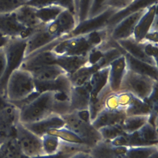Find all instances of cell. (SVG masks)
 I'll return each mask as SVG.
<instances>
[{
	"instance_id": "obj_1",
	"label": "cell",
	"mask_w": 158,
	"mask_h": 158,
	"mask_svg": "<svg viewBox=\"0 0 158 158\" xmlns=\"http://www.w3.org/2000/svg\"><path fill=\"white\" fill-rule=\"evenodd\" d=\"M37 93L32 75L18 68L7 78L4 91V98L6 101L17 105Z\"/></svg>"
},
{
	"instance_id": "obj_2",
	"label": "cell",
	"mask_w": 158,
	"mask_h": 158,
	"mask_svg": "<svg viewBox=\"0 0 158 158\" xmlns=\"http://www.w3.org/2000/svg\"><path fill=\"white\" fill-rule=\"evenodd\" d=\"M56 93L44 91L38 93L20 107V122H35L54 114Z\"/></svg>"
},
{
	"instance_id": "obj_3",
	"label": "cell",
	"mask_w": 158,
	"mask_h": 158,
	"mask_svg": "<svg viewBox=\"0 0 158 158\" xmlns=\"http://www.w3.org/2000/svg\"><path fill=\"white\" fill-rule=\"evenodd\" d=\"M157 80L127 69L119 91L129 92L136 97L146 101L157 90Z\"/></svg>"
},
{
	"instance_id": "obj_4",
	"label": "cell",
	"mask_w": 158,
	"mask_h": 158,
	"mask_svg": "<svg viewBox=\"0 0 158 158\" xmlns=\"http://www.w3.org/2000/svg\"><path fill=\"white\" fill-rule=\"evenodd\" d=\"M3 49L6 58V69L0 82V97L4 98V88L8 77L14 70L19 68L25 58L26 40L10 38Z\"/></svg>"
},
{
	"instance_id": "obj_5",
	"label": "cell",
	"mask_w": 158,
	"mask_h": 158,
	"mask_svg": "<svg viewBox=\"0 0 158 158\" xmlns=\"http://www.w3.org/2000/svg\"><path fill=\"white\" fill-rule=\"evenodd\" d=\"M64 120L65 127L73 132L89 148L102 139L101 136L91 123L80 119L75 112L61 116Z\"/></svg>"
},
{
	"instance_id": "obj_6",
	"label": "cell",
	"mask_w": 158,
	"mask_h": 158,
	"mask_svg": "<svg viewBox=\"0 0 158 158\" xmlns=\"http://www.w3.org/2000/svg\"><path fill=\"white\" fill-rule=\"evenodd\" d=\"M14 138L20 151L27 158L44 155L41 138L28 130L21 122L15 127Z\"/></svg>"
},
{
	"instance_id": "obj_7",
	"label": "cell",
	"mask_w": 158,
	"mask_h": 158,
	"mask_svg": "<svg viewBox=\"0 0 158 158\" xmlns=\"http://www.w3.org/2000/svg\"><path fill=\"white\" fill-rule=\"evenodd\" d=\"M20 122V108L4 99L0 103V143L14 137Z\"/></svg>"
},
{
	"instance_id": "obj_8",
	"label": "cell",
	"mask_w": 158,
	"mask_h": 158,
	"mask_svg": "<svg viewBox=\"0 0 158 158\" xmlns=\"http://www.w3.org/2000/svg\"><path fill=\"white\" fill-rule=\"evenodd\" d=\"M93 48L86 35H85L59 40L51 50L58 56H86Z\"/></svg>"
},
{
	"instance_id": "obj_9",
	"label": "cell",
	"mask_w": 158,
	"mask_h": 158,
	"mask_svg": "<svg viewBox=\"0 0 158 158\" xmlns=\"http://www.w3.org/2000/svg\"><path fill=\"white\" fill-rule=\"evenodd\" d=\"M117 11L112 8L107 7L101 13L78 22L73 31L61 40L85 35L94 31L107 28L109 19Z\"/></svg>"
},
{
	"instance_id": "obj_10",
	"label": "cell",
	"mask_w": 158,
	"mask_h": 158,
	"mask_svg": "<svg viewBox=\"0 0 158 158\" xmlns=\"http://www.w3.org/2000/svg\"><path fill=\"white\" fill-rule=\"evenodd\" d=\"M77 24L76 15L68 10H64L54 20L45 25V28L49 34L60 40L72 31Z\"/></svg>"
},
{
	"instance_id": "obj_11",
	"label": "cell",
	"mask_w": 158,
	"mask_h": 158,
	"mask_svg": "<svg viewBox=\"0 0 158 158\" xmlns=\"http://www.w3.org/2000/svg\"><path fill=\"white\" fill-rule=\"evenodd\" d=\"M35 30L27 28L22 25L14 12L0 14V33L9 39L19 38L26 40Z\"/></svg>"
},
{
	"instance_id": "obj_12",
	"label": "cell",
	"mask_w": 158,
	"mask_h": 158,
	"mask_svg": "<svg viewBox=\"0 0 158 158\" xmlns=\"http://www.w3.org/2000/svg\"><path fill=\"white\" fill-rule=\"evenodd\" d=\"M57 40L47 31L45 25H42L26 39L25 57L40 50L51 49Z\"/></svg>"
},
{
	"instance_id": "obj_13",
	"label": "cell",
	"mask_w": 158,
	"mask_h": 158,
	"mask_svg": "<svg viewBox=\"0 0 158 158\" xmlns=\"http://www.w3.org/2000/svg\"><path fill=\"white\" fill-rule=\"evenodd\" d=\"M56 57L51 49L40 50L25 57L19 68L32 73L46 65L54 64Z\"/></svg>"
},
{
	"instance_id": "obj_14",
	"label": "cell",
	"mask_w": 158,
	"mask_h": 158,
	"mask_svg": "<svg viewBox=\"0 0 158 158\" xmlns=\"http://www.w3.org/2000/svg\"><path fill=\"white\" fill-rule=\"evenodd\" d=\"M146 9H141L127 16L110 28V38L114 41H117L131 37L135 28Z\"/></svg>"
},
{
	"instance_id": "obj_15",
	"label": "cell",
	"mask_w": 158,
	"mask_h": 158,
	"mask_svg": "<svg viewBox=\"0 0 158 158\" xmlns=\"http://www.w3.org/2000/svg\"><path fill=\"white\" fill-rule=\"evenodd\" d=\"M157 4L158 3H156L148 7L138 20L132 35L136 41H142L154 22L157 20Z\"/></svg>"
},
{
	"instance_id": "obj_16",
	"label": "cell",
	"mask_w": 158,
	"mask_h": 158,
	"mask_svg": "<svg viewBox=\"0 0 158 158\" xmlns=\"http://www.w3.org/2000/svg\"><path fill=\"white\" fill-rule=\"evenodd\" d=\"M90 99L89 82L80 86H72L69 96L70 112L88 109Z\"/></svg>"
},
{
	"instance_id": "obj_17",
	"label": "cell",
	"mask_w": 158,
	"mask_h": 158,
	"mask_svg": "<svg viewBox=\"0 0 158 158\" xmlns=\"http://www.w3.org/2000/svg\"><path fill=\"white\" fill-rule=\"evenodd\" d=\"M127 70L126 59L125 54L122 55L109 65L108 86L112 92H117L120 90V87Z\"/></svg>"
},
{
	"instance_id": "obj_18",
	"label": "cell",
	"mask_w": 158,
	"mask_h": 158,
	"mask_svg": "<svg viewBox=\"0 0 158 158\" xmlns=\"http://www.w3.org/2000/svg\"><path fill=\"white\" fill-rule=\"evenodd\" d=\"M23 125L33 133L41 138L52 129L64 127L65 122L61 116L52 114L40 120Z\"/></svg>"
},
{
	"instance_id": "obj_19",
	"label": "cell",
	"mask_w": 158,
	"mask_h": 158,
	"mask_svg": "<svg viewBox=\"0 0 158 158\" xmlns=\"http://www.w3.org/2000/svg\"><path fill=\"white\" fill-rule=\"evenodd\" d=\"M36 91L38 93L44 91H54L64 94L69 97L72 86L67 74H63L55 80L48 81H35Z\"/></svg>"
},
{
	"instance_id": "obj_20",
	"label": "cell",
	"mask_w": 158,
	"mask_h": 158,
	"mask_svg": "<svg viewBox=\"0 0 158 158\" xmlns=\"http://www.w3.org/2000/svg\"><path fill=\"white\" fill-rule=\"evenodd\" d=\"M117 42L126 54L138 60L157 66V62L149 57L144 52L143 43L136 41L132 36Z\"/></svg>"
},
{
	"instance_id": "obj_21",
	"label": "cell",
	"mask_w": 158,
	"mask_h": 158,
	"mask_svg": "<svg viewBox=\"0 0 158 158\" xmlns=\"http://www.w3.org/2000/svg\"><path fill=\"white\" fill-rule=\"evenodd\" d=\"M158 3V0H133L126 7L116 12L109 19L107 27L112 28L120 20L141 9Z\"/></svg>"
},
{
	"instance_id": "obj_22",
	"label": "cell",
	"mask_w": 158,
	"mask_h": 158,
	"mask_svg": "<svg viewBox=\"0 0 158 158\" xmlns=\"http://www.w3.org/2000/svg\"><path fill=\"white\" fill-rule=\"evenodd\" d=\"M126 114L123 110H109L102 109L92 120L91 124L96 129L115 125H122Z\"/></svg>"
},
{
	"instance_id": "obj_23",
	"label": "cell",
	"mask_w": 158,
	"mask_h": 158,
	"mask_svg": "<svg viewBox=\"0 0 158 158\" xmlns=\"http://www.w3.org/2000/svg\"><path fill=\"white\" fill-rule=\"evenodd\" d=\"M109 66L99 69L93 73L89 81L91 101L96 99L108 87Z\"/></svg>"
},
{
	"instance_id": "obj_24",
	"label": "cell",
	"mask_w": 158,
	"mask_h": 158,
	"mask_svg": "<svg viewBox=\"0 0 158 158\" xmlns=\"http://www.w3.org/2000/svg\"><path fill=\"white\" fill-rule=\"evenodd\" d=\"M127 69L135 73L149 77L156 80L158 79V67L138 60L128 54H125Z\"/></svg>"
},
{
	"instance_id": "obj_25",
	"label": "cell",
	"mask_w": 158,
	"mask_h": 158,
	"mask_svg": "<svg viewBox=\"0 0 158 158\" xmlns=\"http://www.w3.org/2000/svg\"><path fill=\"white\" fill-rule=\"evenodd\" d=\"M36 9L31 6L25 4L18 8L14 12L22 25L27 28L35 30L44 25L38 19L36 14Z\"/></svg>"
},
{
	"instance_id": "obj_26",
	"label": "cell",
	"mask_w": 158,
	"mask_h": 158,
	"mask_svg": "<svg viewBox=\"0 0 158 158\" xmlns=\"http://www.w3.org/2000/svg\"><path fill=\"white\" fill-rule=\"evenodd\" d=\"M88 153L90 158H120V156L118 146H114L109 141L103 139L90 148Z\"/></svg>"
},
{
	"instance_id": "obj_27",
	"label": "cell",
	"mask_w": 158,
	"mask_h": 158,
	"mask_svg": "<svg viewBox=\"0 0 158 158\" xmlns=\"http://www.w3.org/2000/svg\"><path fill=\"white\" fill-rule=\"evenodd\" d=\"M86 63V56H57L55 62V64L62 69L67 75L72 74Z\"/></svg>"
},
{
	"instance_id": "obj_28",
	"label": "cell",
	"mask_w": 158,
	"mask_h": 158,
	"mask_svg": "<svg viewBox=\"0 0 158 158\" xmlns=\"http://www.w3.org/2000/svg\"><path fill=\"white\" fill-rule=\"evenodd\" d=\"M35 81H48L56 79L66 73L57 64L46 65L31 73Z\"/></svg>"
},
{
	"instance_id": "obj_29",
	"label": "cell",
	"mask_w": 158,
	"mask_h": 158,
	"mask_svg": "<svg viewBox=\"0 0 158 158\" xmlns=\"http://www.w3.org/2000/svg\"><path fill=\"white\" fill-rule=\"evenodd\" d=\"M99 69L95 65H85L81 67L74 73L68 75L72 86H80L89 82L94 72Z\"/></svg>"
},
{
	"instance_id": "obj_30",
	"label": "cell",
	"mask_w": 158,
	"mask_h": 158,
	"mask_svg": "<svg viewBox=\"0 0 158 158\" xmlns=\"http://www.w3.org/2000/svg\"><path fill=\"white\" fill-rule=\"evenodd\" d=\"M149 115H127L124 118L122 127L125 134H131L136 132L146 122L149 121Z\"/></svg>"
},
{
	"instance_id": "obj_31",
	"label": "cell",
	"mask_w": 158,
	"mask_h": 158,
	"mask_svg": "<svg viewBox=\"0 0 158 158\" xmlns=\"http://www.w3.org/2000/svg\"><path fill=\"white\" fill-rule=\"evenodd\" d=\"M157 151H158V144L128 146L122 158H148Z\"/></svg>"
},
{
	"instance_id": "obj_32",
	"label": "cell",
	"mask_w": 158,
	"mask_h": 158,
	"mask_svg": "<svg viewBox=\"0 0 158 158\" xmlns=\"http://www.w3.org/2000/svg\"><path fill=\"white\" fill-rule=\"evenodd\" d=\"M157 128L148 121L136 131V133L141 141L146 145L158 144Z\"/></svg>"
},
{
	"instance_id": "obj_33",
	"label": "cell",
	"mask_w": 158,
	"mask_h": 158,
	"mask_svg": "<svg viewBox=\"0 0 158 158\" xmlns=\"http://www.w3.org/2000/svg\"><path fill=\"white\" fill-rule=\"evenodd\" d=\"M0 152L2 158H27L20 151L14 137L0 143Z\"/></svg>"
},
{
	"instance_id": "obj_34",
	"label": "cell",
	"mask_w": 158,
	"mask_h": 158,
	"mask_svg": "<svg viewBox=\"0 0 158 158\" xmlns=\"http://www.w3.org/2000/svg\"><path fill=\"white\" fill-rule=\"evenodd\" d=\"M65 9L57 5H52L36 9V14L43 24L47 25L54 20Z\"/></svg>"
},
{
	"instance_id": "obj_35",
	"label": "cell",
	"mask_w": 158,
	"mask_h": 158,
	"mask_svg": "<svg viewBox=\"0 0 158 158\" xmlns=\"http://www.w3.org/2000/svg\"><path fill=\"white\" fill-rule=\"evenodd\" d=\"M41 141L44 155H52L60 151L62 140L58 137L45 134L41 137Z\"/></svg>"
},
{
	"instance_id": "obj_36",
	"label": "cell",
	"mask_w": 158,
	"mask_h": 158,
	"mask_svg": "<svg viewBox=\"0 0 158 158\" xmlns=\"http://www.w3.org/2000/svg\"><path fill=\"white\" fill-rule=\"evenodd\" d=\"M153 110L151 106L145 101L135 97L131 105L125 110L126 115H149Z\"/></svg>"
},
{
	"instance_id": "obj_37",
	"label": "cell",
	"mask_w": 158,
	"mask_h": 158,
	"mask_svg": "<svg viewBox=\"0 0 158 158\" xmlns=\"http://www.w3.org/2000/svg\"><path fill=\"white\" fill-rule=\"evenodd\" d=\"M47 134L54 135L65 142L84 144L81 139L77 135H76L73 132H72L65 126L59 128L52 129L49 131Z\"/></svg>"
},
{
	"instance_id": "obj_38",
	"label": "cell",
	"mask_w": 158,
	"mask_h": 158,
	"mask_svg": "<svg viewBox=\"0 0 158 158\" xmlns=\"http://www.w3.org/2000/svg\"><path fill=\"white\" fill-rule=\"evenodd\" d=\"M98 131L101 136L102 139L109 142L117 136L125 134L122 125L104 127L99 129Z\"/></svg>"
},
{
	"instance_id": "obj_39",
	"label": "cell",
	"mask_w": 158,
	"mask_h": 158,
	"mask_svg": "<svg viewBox=\"0 0 158 158\" xmlns=\"http://www.w3.org/2000/svg\"><path fill=\"white\" fill-rule=\"evenodd\" d=\"M93 0H78V6L76 13L77 23L87 19L91 7Z\"/></svg>"
},
{
	"instance_id": "obj_40",
	"label": "cell",
	"mask_w": 158,
	"mask_h": 158,
	"mask_svg": "<svg viewBox=\"0 0 158 158\" xmlns=\"http://www.w3.org/2000/svg\"><path fill=\"white\" fill-rule=\"evenodd\" d=\"M26 0H0V14L14 12L25 4Z\"/></svg>"
},
{
	"instance_id": "obj_41",
	"label": "cell",
	"mask_w": 158,
	"mask_h": 158,
	"mask_svg": "<svg viewBox=\"0 0 158 158\" xmlns=\"http://www.w3.org/2000/svg\"><path fill=\"white\" fill-rule=\"evenodd\" d=\"M106 1V0H93L88 18L94 17L106 10L107 9L104 6Z\"/></svg>"
},
{
	"instance_id": "obj_42",
	"label": "cell",
	"mask_w": 158,
	"mask_h": 158,
	"mask_svg": "<svg viewBox=\"0 0 158 158\" xmlns=\"http://www.w3.org/2000/svg\"><path fill=\"white\" fill-rule=\"evenodd\" d=\"M131 2L130 0H106L104 6L106 8L110 7L118 11L126 7Z\"/></svg>"
},
{
	"instance_id": "obj_43",
	"label": "cell",
	"mask_w": 158,
	"mask_h": 158,
	"mask_svg": "<svg viewBox=\"0 0 158 158\" xmlns=\"http://www.w3.org/2000/svg\"><path fill=\"white\" fill-rule=\"evenodd\" d=\"M144 44V51L146 54L150 58L157 62L158 44L148 42H142Z\"/></svg>"
},
{
	"instance_id": "obj_44",
	"label": "cell",
	"mask_w": 158,
	"mask_h": 158,
	"mask_svg": "<svg viewBox=\"0 0 158 158\" xmlns=\"http://www.w3.org/2000/svg\"><path fill=\"white\" fill-rule=\"evenodd\" d=\"M158 28H157V20H156L153 24L152 28L145 36L144 40L141 42H148L154 44H158Z\"/></svg>"
},
{
	"instance_id": "obj_45",
	"label": "cell",
	"mask_w": 158,
	"mask_h": 158,
	"mask_svg": "<svg viewBox=\"0 0 158 158\" xmlns=\"http://www.w3.org/2000/svg\"><path fill=\"white\" fill-rule=\"evenodd\" d=\"M25 5L31 6L35 9L56 5V0H26Z\"/></svg>"
},
{
	"instance_id": "obj_46",
	"label": "cell",
	"mask_w": 158,
	"mask_h": 158,
	"mask_svg": "<svg viewBox=\"0 0 158 158\" xmlns=\"http://www.w3.org/2000/svg\"><path fill=\"white\" fill-rule=\"evenodd\" d=\"M56 5L61 7L65 10H68L76 15L75 0H56Z\"/></svg>"
},
{
	"instance_id": "obj_47",
	"label": "cell",
	"mask_w": 158,
	"mask_h": 158,
	"mask_svg": "<svg viewBox=\"0 0 158 158\" xmlns=\"http://www.w3.org/2000/svg\"><path fill=\"white\" fill-rule=\"evenodd\" d=\"M73 154L75 153H72L71 152L67 151L65 149L62 148L60 147V151L57 154H52V155H42L34 158H69L70 156H71Z\"/></svg>"
},
{
	"instance_id": "obj_48",
	"label": "cell",
	"mask_w": 158,
	"mask_h": 158,
	"mask_svg": "<svg viewBox=\"0 0 158 158\" xmlns=\"http://www.w3.org/2000/svg\"><path fill=\"white\" fill-rule=\"evenodd\" d=\"M6 69V58L3 47L0 48V82L4 75Z\"/></svg>"
},
{
	"instance_id": "obj_49",
	"label": "cell",
	"mask_w": 158,
	"mask_h": 158,
	"mask_svg": "<svg viewBox=\"0 0 158 158\" xmlns=\"http://www.w3.org/2000/svg\"><path fill=\"white\" fill-rule=\"evenodd\" d=\"M76 113V114L77 115V116L81 119L82 120L86 122H89V123H91V115H90V112L88 109H85V110H79V111H77L75 112Z\"/></svg>"
},
{
	"instance_id": "obj_50",
	"label": "cell",
	"mask_w": 158,
	"mask_h": 158,
	"mask_svg": "<svg viewBox=\"0 0 158 158\" xmlns=\"http://www.w3.org/2000/svg\"><path fill=\"white\" fill-rule=\"evenodd\" d=\"M69 158H90V156L88 152L80 151L73 154Z\"/></svg>"
},
{
	"instance_id": "obj_51",
	"label": "cell",
	"mask_w": 158,
	"mask_h": 158,
	"mask_svg": "<svg viewBox=\"0 0 158 158\" xmlns=\"http://www.w3.org/2000/svg\"><path fill=\"white\" fill-rule=\"evenodd\" d=\"M9 40V38L0 33V48L4 47Z\"/></svg>"
},
{
	"instance_id": "obj_52",
	"label": "cell",
	"mask_w": 158,
	"mask_h": 158,
	"mask_svg": "<svg viewBox=\"0 0 158 158\" xmlns=\"http://www.w3.org/2000/svg\"><path fill=\"white\" fill-rule=\"evenodd\" d=\"M148 158H158V151L152 153Z\"/></svg>"
},
{
	"instance_id": "obj_53",
	"label": "cell",
	"mask_w": 158,
	"mask_h": 158,
	"mask_svg": "<svg viewBox=\"0 0 158 158\" xmlns=\"http://www.w3.org/2000/svg\"><path fill=\"white\" fill-rule=\"evenodd\" d=\"M75 7H76V13H77V6H78V0H75Z\"/></svg>"
},
{
	"instance_id": "obj_54",
	"label": "cell",
	"mask_w": 158,
	"mask_h": 158,
	"mask_svg": "<svg viewBox=\"0 0 158 158\" xmlns=\"http://www.w3.org/2000/svg\"><path fill=\"white\" fill-rule=\"evenodd\" d=\"M0 158H2V155H1V152H0Z\"/></svg>"
},
{
	"instance_id": "obj_55",
	"label": "cell",
	"mask_w": 158,
	"mask_h": 158,
	"mask_svg": "<svg viewBox=\"0 0 158 158\" xmlns=\"http://www.w3.org/2000/svg\"><path fill=\"white\" fill-rule=\"evenodd\" d=\"M130 1H133V0H130Z\"/></svg>"
}]
</instances>
